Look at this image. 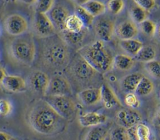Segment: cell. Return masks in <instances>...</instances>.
I'll use <instances>...</instances> for the list:
<instances>
[{"label":"cell","instance_id":"37","mask_svg":"<svg viewBox=\"0 0 160 140\" xmlns=\"http://www.w3.org/2000/svg\"><path fill=\"white\" fill-rule=\"evenodd\" d=\"M12 111V106L11 103L6 100L2 99L0 101V114L2 116H7L10 114Z\"/></svg>","mask_w":160,"mask_h":140},{"label":"cell","instance_id":"5","mask_svg":"<svg viewBox=\"0 0 160 140\" xmlns=\"http://www.w3.org/2000/svg\"><path fill=\"white\" fill-rule=\"evenodd\" d=\"M65 70L72 78L84 84L90 83L100 74L78 53L70 60Z\"/></svg>","mask_w":160,"mask_h":140},{"label":"cell","instance_id":"6","mask_svg":"<svg viewBox=\"0 0 160 140\" xmlns=\"http://www.w3.org/2000/svg\"><path fill=\"white\" fill-rule=\"evenodd\" d=\"M44 100L67 121L72 119L77 111L73 100L67 96H45Z\"/></svg>","mask_w":160,"mask_h":140},{"label":"cell","instance_id":"38","mask_svg":"<svg viewBox=\"0 0 160 140\" xmlns=\"http://www.w3.org/2000/svg\"><path fill=\"white\" fill-rule=\"evenodd\" d=\"M133 2L148 12L152 10L156 6L154 0H135Z\"/></svg>","mask_w":160,"mask_h":140},{"label":"cell","instance_id":"42","mask_svg":"<svg viewBox=\"0 0 160 140\" xmlns=\"http://www.w3.org/2000/svg\"><path fill=\"white\" fill-rule=\"evenodd\" d=\"M157 30H158V35H159V36H160V23L159 24V25H158V29H157Z\"/></svg>","mask_w":160,"mask_h":140},{"label":"cell","instance_id":"40","mask_svg":"<svg viewBox=\"0 0 160 140\" xmlns=\"http://www.w3.org/2000/svg\"><path fill=\"white\" fill-rule=\"evenodd\" d=\"M153 123L155 126H158V127L160 126V109L158 110L157 114L154 118Z\"/></svg>","mask_w":160,"mask_h":140},{"label":"cell","instance_id":"24","mask_svg":"<svg viewBox=\"0 0 160 140\" xmlns=\"http://www.w3.org/2000/svg\"><path fill=\"white\" fill-rule=\"evenodd\" d=\"M109 134L108 128L101 124L92 127L87 133L84 140H104Z\"/></svg>","mask_w":160,"mask_h":140},{"label":"cell","instance_id":"29","mask_svg":"<svg viewBox=\"0 0 160 140\" xmlns=\"http://www.w3.org/2000/svg\"><path fill=\"white\" fill-rule=\"evenodd\" d=\"M156 56V51L155 49L152 46H143V48L134 58L138 61L146 63L155 59Z\"/></svg>","mask_w":160,"mask_h":140},{"label":"cell","instance_id":"39","mask_svg":"<svg viewBox=\"0 0 160 140\" xmlns=\"http://www.w3.org/2000/svg\"><path fill=\"white\" fill-rule=\"evenodd\" d=\"M13 137L7 133L1 131L0 132V140H11Z\"/></svg>","mask_w":160,"mask_h":140},{"label":"cell","instance_id":"22","mask_svg":"<svg viewBox=\"0 0 160 140\" xmlns=\"http://www.w3.org/2000/svg\"><path fill=\"white\" fill-rule=\"evenodd\" d=\"M121 48L131 57H136L143 48V43L137 39L121 40L120 42Z\"/></svg>","mask_w":160,"mask_h":140},{"label":"cell","instance_id":"14","mask_svg":"<svg viewBox=\"0 0 160 140\" xmlns=\"http://www.w3.org/2000/svg\"><path fill=\"white\" fill-rule=\"evenodd\" d=\"M138 28L132 21H125L120 23L116 28L115 33L121 40L134 39L138 34Z\"/></svg>","mask_w":160,"mask_h":140},{"label":"cell","instance_id":"25","mask_svg":"<svg viewBox=\"0 0 160 140\" xmlns=\"http://www.w3.org/2000/svg\"><path fill=\"white\" fill-rule=\"evenodd\" d=\"M129 15L132 21L136 24L139 25L148 20V12L134 3V5L130 8Z\"/></svg>","mask_w":160,"mask_h":140},{"label":"cell","instance_id":"17","mask_svg":"<svg viewBox=\"0 0 160 140\" xmlns=\"http://www.w3.org/2000/svg\"><path fill=\"white\" fill-rule=\"evenodd\" d=\"M107 121V117L97 112L86 113L78 118L80 124L83 127H94L103 124Z\"/></svg>","mask_w":160,"mask_h":140},{"label":"cell","instance_id":"27","mask_svg":"<svg viewBox=\"0 0 160 140\" xmlns=\"http://www.w3.org/2000/svg\"><path fill=\"white\" fill-rule=\"evenodd\" d=\"M84 28V24L81 19L74 13L70 15L65 22V30L70 32L78 33L81 31Z\"/></svg>","mask_w":160,"mask_h":140},{"label":"cell","instance_id":"33","mask_svg":"<svg viewBox=\"0 0 160 140\" xmlns=\"http://www.w3.org/2000/svg\"><path fill=\"white\" fill-rule=\"evenodd\" d=\"M139 28L145 35L150 37L154 36L158 29L156 24L148 19L139 24Z\"/></svg>","mask_w":160,"mask_h":140},{"label":"cell","instance_id":"43","mask_svg":"<svg viewBox=\"0 0 160 140\" xmlns=\"http://www.w3.org/2000/svg\"><path fill=\"white\" fill-rule=\"evenodd\" d=\"M104 140H111V138H110V136L109 135V136H108V137H107Z\"/></svg>","mask_w":160,"mask_h":140},{"label":"cell","instance_id":"12","mask_svg":"<svg viewBox=\"0 0 160 140\" xmlns=\"http://www.w3.org/2000/svg\"><path fill=\"white\" fill-rule=\"evenodd\" d=\"M71 15L66 6L62 4L54 5L48 16L54 25L57 30L60 33L65 29V22L67 18Z\"/></svg>","mask_w":160,"mask_h":140},{"label":"cell","instance_id":"7","mask_svg":"<svg viewBox=\"0 0 160 140\" xmlns=\"http://www.w3.org/2000/svg\"><path fill=\"white\" fill-rule=\"evenodd\" d=\"M33 30L41 38H47L56 35V28L47 14L37 13L34 15Z\"/></svg>","mask_w":160,"mask_h":140},{"label":"cell","instance_id":"3","mask_svg":"<svg viewBox=\"0 0 160 140\" xmlns=\"http://www.w3.org/2000/svg\"><path fill=\"white\" fill-rule=\"evenodd\" d=\"M77 53L81 55L99 73H105L113 66V59L103 41L97 40L80 48Z\"/></svg>","mask_w":160,"mask_h":140},{"label":"cell","instance_id":"11","mask_svg":"<svg viewBox=\"0 0 160 140\" xmlns=\"http://www.w3.org/2000/svg\"><path fill=\"white\" fill-rule=\"evenodd\" d=\"M116 119L121 126L128 129L141 123L142 116L135 109L126 108L117 113Z\"/></svg>","mask_w":160,"mask_h":140},{"label":"cell","instance_id":"23","mask_svg":"<svg viewBox=\"0 0 160 140\" xmlns=\"http://www.w3.org/2000/svg\"><path fill=\"white\" fill-rule=\"evenodd\" d=\"M134 65V59L129 55L119 54L113 59V66L121 71H128Z\"/></svg>","mask_w":160,"mask_h":140},{"label":"cell","instance_id":"44","mask_svg":"<svg viewBox=\"0 0 160 140\" xmlns=\"http://www.w3.org/2000/svg\"><path fill=\"white\" fill-rule=\"evenodd\" d=\"M159 137H160V126H159Z\"/></svg>","mask_w":160,"mask_h":140},{"label":"cell","instance_id":"36","mask_svg":"<svg viewBox=\"0 0 160 140\" xmlns=\"http://www.w3.org/2000/svg\"><path fill=\"white\" fill-rule=\"evenodd\" d=\"M124 102L128 106L132 109L138 108L141 105L138 96L134 93H127L124 97Z\"/></svg>","mask_w":160,"mask_h":140},{"label":"cell","instance_id":"35","mask_svg":"<svg viewBox=\"0 0 160 140\" xmlns=\"http://www.w3.org/2000/svg\"><path fill=\"white\" fill-rule=\"evenodd\" d=\"M124 7V2L122 0H111L107 3L106 7L109 12L113 15L121 13Z\"/></svg>","mask_w":160,"mask_h":140},{"label":"cell","instance_id":"31","mask_svg":"<svg viewBox=\"0 0 160 140\" xmlns=\"http://www.w3.org/2000/svg\"><path fill=\"white\" fill-rule=\"evenodd\" d=\"M146 72L153 78L160 80V61L154 59L145 63Z\"/></svg>","mask_w":160,"mask_h":140},{"label":"cell","instance_id":"45","mask_svg":"<svg viewBox=\"0 0 160 140\" xmlns=\"http://www.w3.org/2000/svg\"><path fill=\"white\" fill-rule=\"evenodd\" d=\"M11 140H18V139H16V138H12Z\"/></svg>","mask_w":160,"mask_h":140},{"label":"cell","instance_id":"13","mask_svg":"<svg viewBox=\"0 0 160 140\" xmlns=\"http://www.w3.org/2000/svg\"><path fill=\"white\" fill-rule=\"evenodd\" d=\"M50 79L45 72L35 71L30 74L28 78V85L35 92L45 96Z\"/></svg>","mask_w":160,"mask_h":140},{"label":"cell","instance_id":"9","mask_svg":"<svg viewBox=\"0 0 160 140\" xmlns=\"http://www.w3.org/2000/svg\"><path fill=\"white\" fill-rule=\"evenodd\" d=\"M4 26L7 32L15 36L25 34L28 29L27 19L20 14H13L8 16L4 21Z\"/></svg>","mask_w":160,"mask_h":140},{"label":"cell","instance_id":"34","mask_svg":"<svg viewBox=\"0 0 160 140\" xmlns=\"http://www.w3.org/2000/svg\"><path fill=\"white\" fill-rule=\"evenodd\" d=\"M55 2L53 0H41V1L35 2V12L47 14L50 12Z\"/></svg>","mask_w":160,"mask_h":140},{"label":"cell","instance_id":"28","mask_svg":"<svg viewBox=\"0 0 160 140\" xmlns=\"http://www.w3.org/2000/svg\"><path fill=\"white\" fill-rule=\"evenodd\" d=\"M74 14H75L84 24L85 28H88L94 24L95 21L94 17L92 16L89 12H88L81 5H77L74 9Z\"/></svg>","mask_w":160,"mask_h":140},{"label":"cell","instance_id":"2","mask_svg":"<svg viewBox=\"0 0 160 140\" xmlns=\"http://www.w3.org/2000/svg\"><path fill=\"white\" fill-rule=\"evenodd\" d=\"M40 58L43 66L52 71L65 70L71 60L69 46L60 35L43 38Z\"/></svg>","mask_w":160,"mask_h":140},{"label":"cell","instance_id":"21","mask_svg":"<svg viewBox=\"0 0 160 140\" xmlns=\"http://www.w3.org/2000/svg\"><path fill=\"white\" fill-rule=\"evenodd\" d=\"M80 5L94 18L103 15L106 12L107 8L104 3L94 0L85 1Z\"/></svg>","mask_w":160,"mask_h":140},{"label":"cell","instance_id":"32","mask_svg":"<svg viewBox=\"0 0 160 140\" xmlns=\"http://www.w3.org/2000/svg\"><path fill=\"white\" fill-rule=\"evenodd\" d=\"M109 136L111 140H131L128 129L121 126L112 130Z\"/></svg>","mask_w":160,"mask_h":140},{"label":"cell","instance_id":"30","mask_svg":"<svg viewBox=\"0 0 160 140\" xmlns=\"http://www.w3.org/2000/svg\"><path fill=\"white\" fill-rule=\"evenodd\" d=\"M136 140H151V130L144 123H139L134 128Z\"/></svg>","mask_w":160,"mask_h":140},{"label":"cell","instance_id":"20","mask_svg":"<svg viewBox=\"0 0 160 140\" xmlns=\"http://www.w3.org/2000/svg\"><path fill=\"white\" fill-rule=\"evenodd\" d=\"M144 76L140 73H133L124 77L121 82L122 90L128 93L135 92L139 82Z\"/></svg>","mask_w":160,"mask_h":140},{"label":"cell","instance_id":"41","mask_svg":"<svg viewBox=\"0 0 160 140\" xmlns=\"http://www.w3.org/2000/svg\"><path fill=\"white\" fill-rule=\"evenodd\" d=\"M7 75H8L6 72L5 69L3 67H1V69H0V82H2Z\"/></svg>","mask_w":160,"mask_h":140},{"label":"cell","instance_id":"15","mask_svg":"<svg viewBox=\"0 0 160 140\" xmlns=\"http://www.w3.org/2000/svg\"><path fill=\"white\" fill-rule=\"evenodd\" d=\"M0 83L4 89L12 93L23 92L27 87L25 80L17 75H7Z\"/></svg>","mask_w":160,"mask_h":140},{"label":"cell","instance_id":"10","mask_svg":"<svg viewBox=\"0 0 160 140\" xmlns=\"http://www.w3.org/2000/svg\"><path fill=\"white\" fill-rule=\"evenodd\" d=\"M72 94V90L71 85L65 77L57 75L50 78L49 86L45 96H70Z\"/></svg>","mask_w":160,"mask_h":140},{"label":"cell","instance_id":"1","mask_svg":"<svg viewBox=\"0 0 160 140\" xmlns=\"http://www.w3.org/2000/svg\"><path fill=\"white\" fill-rule=\"evenodd\" d=\"M31 128L43 135H55L65 129L67 121L58 114L43 99L37 101L28 115Z\"/></svg>","mask_w":160,"mask_h":140},{"label":"cell","instance_id":"26","mask_svg":"<svg viewBox=\"0 0 160 140\" xmlns=\"http://www.w3.org/2000/svg\"><path fill=\"white\" fill-rule=\"evenodd\" d=\"M153 83L147 77H144L139 82L135 94L139 96H147L152 93L154 90Z\"/></svg>","mask_w":160,"mask_h":140},{"label":"cell","instance_id":"4","mask_svg":"<svg viewBox=\"0 0 160 140\" xmlns=\"http://www.w3.org/2000/svg\"><path fill=\"white\" fill-rule=\"evenodd\" d=\"M10 53L20 63L31 65L35 58L36 45L31 34H24L13 39L10 44Z\"/></svg>","mask_w":160,"mask_h":140},{"label":"cell","instance_id":"19","mask_svg":"<svg viewBox=\"0 0 160 140\" xmlns=\"http://www.w3.org/2000/svg\"><path fill=\"white\" fill-rule=\"evenodd\" d=\"M88 28H84L81 31L78 33L70 32L64 30L60 33V36L67 43L68 45L77 46L81 44L83 42L88 34Z\"/></svg>","mask_w":160,"mask_h":140},{"label":"cell","instance_id":"16","mask_svg":"<svg viewBox=\"0 0 160 140\" xmlns=\"http://www.w3.org/2000/svg\"><path fill=\"white\" fill-rule=\"evenodd\" d=\"M78 98L84 105L92 106L101 101V89L90 88L83 90L77 94Z\"/></svg>","mask_w":160,"mask_h":140},{"label":"cell","instance_id":"8","mask_svg":"<svg viewBox=\"0 0 160 140\" xmlns=\"http://www.w3.org/2000/svg\"><path fill=\"white\" fill-rule=\"evenodd\" d=\"M94 28L99 40L103 42L111 41L116 30L114 21L107 16L97 18L94 22Z\"/></svg>","mask_w":160,"mask_h":140},{"label":"cell","instance_id":"18","mask_svg":"<svg viewBox=\"0 0 160 140\" xmlns=\"http://www.w3.org/2000/svg\"><path fill=\"white\" fill-rule=\"evenodd\" d=\"M101 89V101L107 109L114 106H121V103L112 89L107 84H102Z\"/></svg>","mask_w":160,"mask_h":140}]
</instances>
